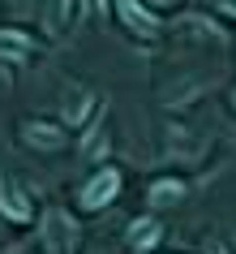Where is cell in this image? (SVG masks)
Masks as SVG:
<instances>
[{
    "instance_id": "6da1fadb",
    "label": "cell",
    "mask_w": 236,
    "mask_h": 254,
    "mask_svg": "<svg viewBox=\"0 0 236 254\" xmlns=\"http://www.w3.org/2000/svg\"><path fill=\"white\" fill-rule=\"evenodd\" d=\"M116 190H120V173L116 168H99V173L82 186V207H86V211H99V207H107V202L116 198Z\"/></svg>"
},
{
    "instance_id": "7a4b0ae2",
    "label": "cell",
    "mask_w": 236,
    "mask_h": 254,
    "mask_svg": "<svg viewBox=\"0 0 236 254\" xmlns=\"http://www.w3.org/2000/svg\"><path fill=\"white\" fill-rule=\"evenodd\" d=\"M112 4H116L120 22L129 26V35H138V39H155L159 35V17L146 9L142 0H112Z\"/></svg>"
},
{
    "instance_id": "3957f363",
    "label": "cell",
    "mask_w": 236,
    "mask_h": 254,
    "mask_svg": "<svg viewBox=\"0 0 236 254\" xmlns=\"http://www.w3.org/2000/svg\"><path fill=\"white\" fill-rule=\"evenodd\" d=\"M22 138H26L30 147H39V151H56V147H65V129H56V125H43V121H26V125H22Z\"/></svg>"
},
{
    "instance_id": "277c9868",
    "label": "cell",
    "mask_w": 236,
    "mask_h": 254,
    "mask_svg": "<svg viewBox=\"0 0 236 254\" xmlns=\"http://www.w3.org/2000/svg\"><path fill=\"white\" fill-rule=\"evenodd\" d=\"M0 211L9 215L13 224H26V220H30V202H26V194H22L17 186L0 181Z\"/></svg>"
},
{
    "instance_id": "5b68a950",
    "label": "cell",
    "mask_w": 236,
    "mask_h": 254,
    "mask_svg": "<svg viewBox=\"0 0 236 254\" xmlns=\"http://www.w3.org/2000/svg\"><path fill=\"white\" fill-rule=\"evenodd\" d=\"M73 13H78V0H47V30H52L56 39H60V35H69Z\"/></svg>"
},
{
    "instance_id": "8992f818",
    "label": "cell",
    "mask_w": 236,
    "mask_h": 254,
    "mask_svg": "<svg viewBox=\"0 0 236 254\" xmlns=\"http://www.w3.org/2000/svg\"><path fill=\"white\" fill-rule=\"evenodd\" d=\"M91 108H94L91 91H78V86H69V91H65V121H69V125H82V121L91 117Z\"/></svg>"
},
{
    "instance_id": "52a82bcc",
    "label": "cell",
    "mask_w": 236,
    "mask_h": 254,
    "mask_svg": "<svg viewBox=\"0 0 236 254\" xmlns=\"http://www.w3.org/2000/svg\"><path fill=\"white\" fill-rule=\"evenodd\" d=\"M30 56V39L22 30H0V61H26Z\"/></svg>"
},
{
    "instance_id": "ba28073f",
    "label": "cell",
    "mask_w": 236,
    "mask_h": 254,
    "mask_svg": "<svg viewBox=\"0 0 236 254\" xmlns=\"http://www.w3.org/2000/svg\"><path fill=\"white\" fill-rule=\"evenodd\" d=\"M176 198H185V181H155L150 186V202H159V207H172Z\"/></svg>"
},
{
    "instance_id": "9c48e42d",
    "label": "cell",
    "mask_w": 236,
    "mask_h": 254,
    "mask_svg": "<svg viewBox=\"0 0 236 254\" xmlns=\"http://www.w3.org/2000/svg\"><path fill=\"white\" fill-rule=\"evenodd\" d=\"M129 241L138 246V250H146V246H155V241H159V224H155V220H138V224L129 228Z\"/></svg>"
},
{
    "instance_id": "30bf717a",
    "label": "cell",
    "mask_w": 236,
    "mask_h": 254,
    "mask_svg": "<svg viewBox=\"0 0 236 254\" xmlns=\"http://www.w3.org/2000/svg\"><path fill=\"white\" fill-rule=\"evenodd\" d=\"M219 9H223V13H232V17H236V0H219Z\"/></svg>"
},
{
    "instance_id": "8fae6325",
    "label": "cell",
    "mask_w": 236,
    "mask_h": 254,
    "mask_svg": "<svg viewBox=\"0 0 236 254\" xmlns=\"http://www.w3.org/2000/svg\"><path fill=\"white\" fill-rule=\"evenodd\" d=\"M210 254H223V250H210Z\"/></svg>"
}]
</instances>
